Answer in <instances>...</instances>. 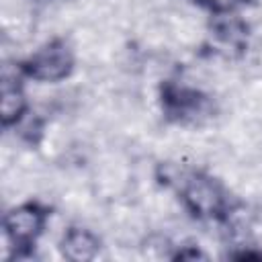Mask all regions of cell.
Segmentation results:
<instances>
[{
  "instance_id": "obj_1",
  "label": "cell",
  "mask_w": 262,
  "mask_h": 262,
  "mask_svg": "<svg viewBox=\"0 0 262 262\" xmlns=\"http://www.w3.org/2000/svg\"><path fill=\"white\" fill-rule=\"evenodd\" d=\"M158 178L162 184L174 188L182 211L199 223L221 225L237 205L225 182L205 168L166 162L160 166Z\"/></svg>"
},
{
  "instance_id": "obj_2",
  "label": "cell",
  "mask_w": 262,
  "mask_h": 262,
  "mask_svg": "<svg viewBox=\"0 0 262 262\" xmlns=\"http://www.w3.org/2000/svg\"><path fill=\"white\" fill-rule=\"evenodd\" d=\"M158 106L168 125L182 129L203 127L209 121H213L219 113L213 94L176 78H166L160 82Z\"/></svg>"
},
{
  "instance_id": "obj_3",
  "label": "cell",
  "mask_w": 262,
  "mask_h": 262,
  "mask_svg": "<svg viewBox=\"0 0 262 262\" xmlns=\"http://www.w3.org/2000/svg\"><path fill=\"white\" fill-rule=\"evenodd\" d=\"M53 207L41 199H25L4 211L2 235L10 260H31L45 235Z\"/></svg>"
},
{
  "instance_id": "obj_4",
  "label": "cell",
  "mask_w": 262,
  "mask_h": 262,
  "mask_svg": "<svg viewBox=\"0 0 262 262\" xmlns=\"http://www.w3.org/2000/svg\"><path fill=\"white\" fill-rule=\"evenodd\" d=\"M76 51L66 37H49L37 45L31 53L16 59L14 66L27 82L35 84H59L76 72Z\"/></svg>"
},
{
  "instance_id": "obj_5",
  "label": "cell",
  "mask_w": 262,
  "mask_h": 262,
  "mask_svg": "<svg viewBox=\"0 0 262 262\" xmlns=\"http://www.w3.org/2000/svg\"><path fill=\"white\" fill-rule=\"evenodd\" d=\"M207 35L211 39L213 49L219 55H223L227 59H237V57L246 55V51L250 47L252 29L239 12H233V14L209 16Z\"/></svg>"
},
{
  "instance_id": "obj_6",
  "label": "cell",
  "mask_w": 262,
  "mask_h": 262,
  "mask_svg": "<svg viewBox=\"0 0 262 262\" xmlns=\"http://www.w3.org/2000/svg\"><path fill=\"white\" fill-rule=\"evenodd\" d=\"M25 84L27 80L20 76L16 66H4L0 82V125L4 131H14L33 113Z\"/></svg>"
},
{
  "instance_id": "obj_7",
  "label": "cell",
  "mask_w": 262,
  "mask_h": 262,
  "mask_svg": "<svg viewBox=\"0 0 262 262\" xmlns=\"http://www.w3.org/2000/svg\"><path fill=\"white\" fill-rule=\"evenodd\" d=\"M100 250L102 237L94 229L80 223L68 225L57 239V252L68 262H92L98 258Z\"/></svg>"
},
{
  "instance_id": "obj_8",
  "label": "cell",
  "mask_w": 262,
  "mask_h": 262,
  "mask_svg": "<svg viewBox=\"0 0 262 262\" xmlns=\"http://www.w3.org/2000/svg\"><path fill=\"white\" fill-rule=\"evenodd\" d=\"M188 2L192 6H196L199 10L207 12L209 16L242 12V8H246L248 4H252V0H188Z\"/></svg>"
},
{
  "instance_id": "obj_9",
  "label": "cell",
  "mask_w": 262,
  "mask_h": 262,
  "mask_svg": "<svg viewBox=\"0 0 262 262\" xmlns=\"http://www.w3.org/2000/svg\"><path fill=\"white\" fill-rule=\"evenodd\" d=\"M170 258L172 260H205L207 254L201 248H196L194 244H180L176 248V252L170 254Z\"/></svg>"
},
{
  "instance_id": "obj_10",
  "label": "cell",
  "mask_w": 262,
  "mask_h": 262,
  "mask_svg": "<svg viewBox=\"0 0 262 262\" xmlns=\"http://www.w3.org/2000/svg\"><path fill=\"white\" fill-rule=\"evenodd\" d=\"M37 2H47V0H37Z\"/></svg>"
}]
</instances>
